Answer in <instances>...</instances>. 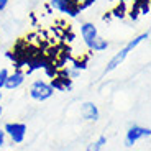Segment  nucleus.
<instances>
[{
	"label": "nucleus",
	"mask_w": 151,
	"mask_h": 151,
	"mask_svg": "<svg viewBox=\"0 0 151 151\" xmlns=\"http://www.w3.org/2000/svg\"><path fill=\"white\" fill-rule=\"evenodd\" d=\"M148 38H150V31L138 35L136 38H133L132 41H128L127 45L123 46V48L120 49V51H117V53L113 54V58L109 61V63H107L105 69H104V74H109V72L115 71V69H117L120 64H123V61L127 59V58H128V54L132 53L133 49H136V48H138V46H140L143 41H146Z\"/></svg>",
	"instance_id": "1"
},
{
	"label": "nucleus",
	"mask_w": 151,
	"mask_h": 151,
	"mask_svg": "<svg viewBox=\"0 0 151 151\" xmlns=\"http://www.w3.org/2000/svg\"><path fill=\"white\" fill-rule=\"evenodd\" d=\"M94 4H95V0H81L79 8H81V12H82V10H86V8H89L91 5H94Z\"/></svg>",
	"instance_id": "14"
},
{
	"label": "nucleus",
	"mask_w": 151,
	"mask_h": 151,
	"mask_svg": "<svg viewBox=\"0 0 151 151\" xmlns=\"http://www.w3.org/2000/svg\"><path fill=\"white\" fill-rule=\"evenodd\" d=\"M107 145V136H104V135H100L97 138L95 141H92V143H89L87 145V148H86V151H100L104 146Z\"/></svg>",
	"instance_id": "10"
},
{
	"label": "nucleus",
	"mask_w": 151,
	"mask_h": 151,
	"mask_svg": "<svg viewBox=\"0 0 151 151\" xmlns=\"http://www.w3.org/2000/svg\"><path fill=\"white\" fill-rule=\"evenodd\" d=\"M8 74H10V71H8L7 68H2V69H0V89H4V87H5V82H7Z\"/></svg>",
	"instance_id": "12"
},
{
	"label": "nucleus",
	"mask_w": 151,
	"mask_h": 151,
	"mask_svg": "<svg viewBox=\"0 0 151 151\" xmlns=\"http://www.w3.org/2000/svg\"><path fill=\"white\" fill-rule=\"evenodd\" d=\"M2 100H4V92H2V89H0V104H2Z\"/></svg>",
	"instance_id": "17"
},
{
	"label": "nucleus",
	"mask_w": 151,
	"mask_h": 151,
	"mask_svg": "<svg viewBox=\"0 0 151 151\" xmlns=\"http://www.w3.org/2000/svg\"><path fill=\"white\" fill-rule=\"evenodd\" d=\"M110 15H112L113 18H120V20L125 18V17H127V7H125V2H120L117 7L110 12Z\"/></svg>",
	"instance_id": "11"
},
{
	"label": "nucleus",
	"mask_w": 151,
	"mask_h": 151,
	"mask_svg": "<svg viewBox=\"0 0 151 151\" xmlns=\"http://www.w3.org/2000/svg\"><path fill=\"white\" fill-rule=\"evenodd\" d=\"M127 15H128L133 22H136V20H138V17H140V10H138V7H136V5H133L130 10H127Z\"/></svg>",
	"instance_id": "13"
},
{
	"label": "nucleus",
	"mask_w": 151,
	"mask_h": 151,
	"mask_svg": "<svg viewBox=\"0 0 151 151\" xmlns=\"http://www.w3.org/2000/svg\"><path fill=\"white\" fill-rule=\"evenodd\" d=\"M107 48H109V41H107L105 38H102V36H97L95 38V41L92 43V46H91V51L102 53V51H105Z\"/></svg>",
	"instance_id": "9"
},
{
	"label": "nucleus",
	"mask_w": 151,
	"mask_h": 151,
	"mask_svg": "<svg viewBox=\"0 0 151 151\" xmlns=\"http://www.w3.org/2000/svg\"><path fill=\"white\" fill-rule=\"evenodd\" d=\"M25 72L23 71H18V69H15L13 72H10L7 77V82H5V87L4 89H7V91H15V89H18V87L23 86V82H25Z\"/></svg>",
	"instance_id": "8"
},
{
	"label": "nucleus",
	"mask_w": 151,
	"mask_h": 151,
	"mask_svg": "<svg viewBox=\"0 0 151 151\" xmlns=\"http://www.w3.org/2000/svg\"><path fill=\"white\" fill-rule=\"evenodd\" d=\"M4 132L13 145H22L27 138L28 127L27 123H22V122H8L4 125Z\"/></svg>",
	"instance_id": "2"
},
{
	"label": "nucleus",
	"mask_w": 151,
	"mask_h": 151,
	"mask_svg": "<svg viewBox=\"0 0 151 151\" xmlns=\"http://www.w3.org/2000/svg\"><path fill=\"white\" fill-rule=\"evenodd\" d=\"M81 117L86 122H97L100 118V110L94 102H84L81 105Z\"/></svg>",
	"instance_id": "7"
},
{
	"label": "nucleus",
	"mask_w": 151,
	"mask_h": 151,
	"mask_svg": "<svg viewBox=\"0 0 151 151\" xmlns=\"http://www.w3.org/2000/svg\"><path fill=\"white\" fill-rule=\"evenodd\" d=\"M5 143H7V135H5L4 128H0V148L5 146Z\"/></svg>",
	"instance_id": "15"
},
{
	"label": "nucleus",
	"mask_w": 151,
	"mask_h": 151,
	"mask_svg": "<svg viewBox=\"0 0 151 151\" xmlns=\"http://www.w3.org/2000/svg\"><path fill=\"white\" fill-rule=\"evenodd\" d=\"M2 113H4V107L0 105V118H2Z\"/></svg>",
	"instance_id": "18"
},
{
	"label": "nucleus",
	"mask_w": 151,
	"mask_h": 151,
	"mask_svg": "<svg viewBox=\"0 0 151 151\" xmlns=\"http://www.w3.org/2000/svg\"><path fill=\"white\" fill-rule=\"evenodd\" d=\"M8 2H10V0H0V12H4L5 8L8 7Z\"/></svg>",
	"instance_id": "16"
},
{
	"label": "nucleus",
	"mask_w": 151,
	"mask_h": 151,
	"mask_svg": "<svg viewBox=\"0 0 151 151\" xmlns=\"http://www.w3.org/2000/svg\"><path fill=\"white\" fill-rule=\"evenodd\" d=\"M151 130L150 127H140V125H130L125 133V146L132 148L143 138H150Z\"/></svg>",
	"instance_id": "5"
},
{
	"label": "nucleus",
	"mask_w": 151,
	"mask_h": 151,
	"mask_svg": "<svg viewBox=\"0 0 151 151\" xmlns=\"http://www.w3.org/2000/svg\"><path fill=\"white\" fill-rule=\"evenodd\" d=\"M49 7L53 8V10L64 13L69 18H77L81 13L79 2L77 0H49Z\"/></svg>",
	"instance_id": "4"
},
{
	"label": "nucleus",
	"mask_w": 151,
	"mask_h": 151,
	"mask_svg": "<svg viewBox=\"0 0 151 151\" xmlns=\"http://www.w3.org/2000/svg\"><path fill=\"white\" fill-rule=\"evenodd\" d=\"M99 36V30L92 22H84L81 25V38H82L84 45L91 49L92 43L95 41V38Z\"/></svg>",
	"instance_id": "6"
},
{
	"label": "nucleus",
	"mask_w": 151,
	"mask_h": 151,
	"mask_svg": "<svg viewBox=\"0 0 151 151\" xmlns=\"http://www.w3.org/2000/svg\"><path fill=\"white\" fill-rule=\"evenodd\" d=\"M53 94H54L53 87L49 86V82H46L43 79H36L30 86V97L33 100H38V102H45V100L51 99Z\"/></svg>",
	"instance_id": "3"
}]
</instances>
